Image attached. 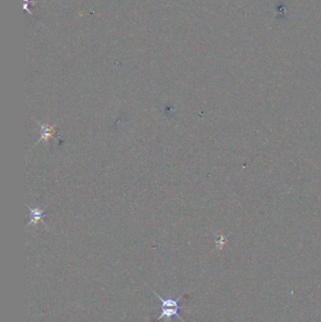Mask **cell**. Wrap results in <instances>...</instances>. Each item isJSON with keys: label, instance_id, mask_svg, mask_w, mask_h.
Returning <instances> with one entry per match:
<instances>
[{"label": "cell", "instance_id": "obj_1", "mask_svg": "<svg viewBox=\"0 0 321 322\" xmlns=\"http://www.w3.org/2000/svg\"><path fill=\"white\" fill-rule=\"evenodd\" d=\"M154 295L161 301V304H162V306H161V309H162V312L160 314V316L156 319V322L158 321H161L162 319H165L166 322H170V320L173 316H176L179 320L183 321L185 322V321L182 319L181 316H179L178 314V311L180 309V306H179V301L181 300V297H178V299L176 300H173L172 298H167V299H163L161 296H159L157 293L153 292Z\"/></svg>", "mask_w": 321, "mask_h": 322}, {"label": "cell", "instance_id": "obj_2", "mask_svg": "<svg viewBox=\"0 0 321 322\" xmlns=\"http://www.w3.org/2000/svg\"><path fill=\"white\" fill-rule=\"evenodd\" d=\"M30 208L31 211V220L30 221V224H36L38 223L40 220H42L43 217H44V213H45V209H41V208Z\"/></svg>", "mask_w": 321, "mask_h": 322}, {"label": "cell", "instance_id": "obj_3", "mask_svg": "<svg viewBox=\"0 0 321 322\" xmlns=\"http://www.w3.org/2000/svg\"><path fill=\"white\" fill-rule=\"evenodd\" d=\"M41 127H42V138L40 140H46L47 141L49 139L51 136L54 134L55 132V126H50L48 124H41ZM39 140V141H40Z\"/></svg>", "mask_w": 321, "mask_h": 322}]
</instances>
